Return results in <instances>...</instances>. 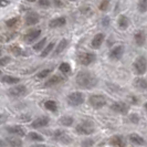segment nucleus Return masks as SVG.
<instances>
[{"mask_svg":"<svg viewBox=\"0 0 147 147\" xmlns=\"http://www.w3.org/2000/svg\"><path fill=\"white\" fill-rule=\"evenodd\" d=\"M109 5H110V0H103V1L100 3V10L106 11L107 8H109Z\"/></svg>","mask_w":147,"mask_h":147,"instance_id":"36","label":"nucleus"},{"mask_svg":"<svg viewBox=\"0 0 147 147\" xmlns=\"http://www.w3.org/2000/svg\"><path fill=\"white\" fill-rule=\"evenodd\" d=\"M129 140L132 142L133 144H135V145H144L145 144L144 138L140 135H138V134H131L129 135Z\"/></svg>","mask_w":147,"mask_h":147,"instance_id":"22","label":"nucleus"},{"mask_svg":"<svg viewBox=\"0 0 147 147\" xmlns=\"http://www.w3.org/2000/svg\"><path fill=\"white\" fill-rule=\"evenodd\" d=\"M28 138L31 140H36V142H43L44 138L40 135V134H38L36 132H31L28 134Z\"/></svg>","mask_w":147,"mask_h":147,"instance_id":"29","label":"nucleus"},{"mask_svg":"<svg viewBox=\"0 0 147 147\" xmlns=\"http://www.w3.org/2000/svg\"><path fill=\"white\" fill-rule=\"evenodd\" d=\"M54 44H55V42H54V41H52V42H50V44H48V45H47V48H45L43 51H42V53H41V57H42V58H45V57H47V55H48V54L53 50Z\"/></svg>","mask_w":147,"mask_h":147,"instance_id":"30","label":"nucleus"},{"mask_svg":"<svg viewBox=\"0 0 147 147\" xmlns=\"http://www.w3.org/2000/svg\"><path fill=\"white\" fill-rule=\"evenodd\" d=\"M44 107L48 111H50V112H57V110H58V104H57L55 101H53V100H49V101H47L44 103Z\"/></svg>","mask_w":147,"mask_h":147,"instance_id":"23","label":"nucleus"},{"mask_svg":"<svg viewBox=\"0 0 147 147\" xmlns=\"http://www.w3.org/2000/svg\"><path fill=\"white\" fill-rule=\"evenodd\" d=\"M39 5L44 8L49 7L50 6V0H39Z\"/></svg>","mask_w":147,"mask_h":147,"instance_id":"41","label":"nucleus"},{"mask_svg":"<svg viewBox=\"0 0 147 147\" xmlns=\"http://www.w3.org/2000/svg\"><path fill=\"white\" fill-rule=\"evenodd\" d=\"M88 103H90V105L92 107H94V109H101V107H103L104 105L106 104V98L103 95L94 94V95L90 96Z\"/></svg>","mask_w":147,"mask_h":147,"instance_id":"4","label":"nucleus"},{"mask_svg":"<svg viewBox=\"0 0 147 147\" xmlns=\"http://www.w3.org/2000/svg\"><path fill=\"white\" fill-rule=\"evenodd\" d=\"M134 86L140 90H147V81L143 78H137L134 80Z\"/></svg>","mask_w":147,"mask_h":147,"instance_id":"21","label":"nucleus"},{"mask_svg":"<svg viewBox=\"0 0 147 147\" xmlns=\"http://www.w3.org/2000/svg\"><path fill=\"white\" fill-rule=\"evenodd\" d=\"M9 95L15 96V97H20V96L26 95L27 93V88L24 85H16L13 88H11L8 91Z\"/></svg>","mask_w":147,"mask_h":147,"instance_id":"9","label":"nucleus"},{"mask_svg":"<svg viewBox=\"0 0 147 147\" xmlns=\"http://www.w3.org/2000/svg\"><path fill=\"white\" fill-rule=\"evenodd\" d=\"M40 34H41V30L40 29L31 30V31H29V32L24 36V41L28 42V43H31V42L36 41L38 38L40 37Z\"/></svg>","mask_w":147,"mask_h":147,"instance_id":"12","label":"nucleus"},{"mask_svg":"<svg viewBox=\"0 0 147 147\" xmlns=\"http://www.w3.org/2000/svg\"><path fill=\"white\" fill-rule=\"evenodd\" d=\"M63 81V79H62V76H59V75H52L51 78L48 80V81L45 82V86H54V85H57V84H59L61 82Z\"/></svg>","mask_w":147,"mask_h":147,"instance_id":"19","label":"nucleus"},{"mask_svg":"<svg viewBox=\"0 0 147 147\" xmlns=\"http://www.w3.org/2000/svg\"><path fill=\"white\" fill-rule=\"evenodd\" d=\"M0 75H1V71H0Z\"/></svg>","mask_w":147,"mask_h":147,"instance_id":"51","label":"nucleus"},{"mask_svg":"<svg viewBox=\"0 0 147 147\" xmlns=\"http://www.w3.org/2000/svg\"><path fill=\"white\" fill-rule=\"evenodd\" d=\"M0 54H1V49H0Z\"/></svg>","mask_w":147,"mask_h":147,"instance_id":"50","label":"nucleus"},{"mask_svg":"<svg viewBox=\"0 0 147 147\" xmlns=\"http://www.w3.org/2000/svg\"><path fill=\"white\" fill-rule=\"evenodd\" d=\"M51 72H52L51 69H45V70H42V71H40V72L37 74V78L38 79H44V78L49 76Z\"/></svg>","mask_w":147,"mask_h":147,"instance_id":"31","label":"nucleus"},{"mask_svg":"<svg viewBox=\"0 0 147 147\" xmlns=\"http://www.w3.org/2000/svg\"><path fill=\"white\" fill-rule=\"evenodd\" d=\"M138 10L140 12L144 13L147 11V0H140L138 2Z\"/></svg>","mask_w":147,"mask_h":147,"instance_id":"32","label":"nucleus"},{"mask_svg":"<svg viewBox=\"0 0 147 147\" xmlns=\"http://www.w3.org/2000/svg\"><path fill=\"white\" fill-rule=\"evenodd\" d=\"M7 131L11 134H15V135H18V136H24L26 135V132H24V128H22L21 126H8Z\"/></svg>","mask_w":147,"mask_h":147,"instance_id":"16","label":"nucleus"},{"mask_svg":"<svg viewBox=\"0 0 147 147\" xmlns=\"http://www.w3.org/2000/svg\"><path fill=\"white\" fill-rule=\"evenodd\" d=\"M59 69H60V71L64 74H69L71 72V66H70V64H67V63H62V64L60 65Z\"/></svg>","mask_w":147,"mask_h":147,"instance_id":"34","label":"nucleus"},{"mask_svg":"<svg viewBox=\"0 0 147 147\" xmlns=\"http://www.w3.org/2000/svg\"><path fill=\"white\" fill-rule=\"evenodd\" d=\"M45 42H47V38H43L41 41H39L38 43H36L34 45H33V49L36 50V51H40V50H42L44 47V44H45Z\"/></svg>","mask_w":147,"mask_h":147,"instance_id":"33","label":"nucleus"},{"mask_svg":"<svg viewBox=\"0 0 147 147\" xmlns=\"http://www.w3.org/2000/svg\"><path fill=\"white\" fill-rule=\"evenodd\" d=\"M134 39H135L136 44H137L138 47H142V45L145 44V41H146V34H145L144 31H137L136 34H135V37H134Z\"/></svg>","mask_w":147,"mask_h":147,"instance_id":"17","label":"nucleus"},{"mask_svg":"<svg viewBox=\"0 0 147 147\" xmlns=\"http://www.w3.org/2000/svg\"><path fill=\"white\" fill-rule=\"evenodd\" d=\"M95 131V125L92 121H83L75 127V132L80 135H91Z\"/></svg>","mask_w":147,"mask_h":147,"instance_id":"2","label":"nucleus"},{"mask_svg":"<svg viewBox=\"0 0 147 147\" xmlns=\"http://www.w3.org/2000/svg\"><path fill=\"white\" fill-rule=\"evenodd\" d=\"M18 22V18H12V19H10V20H8L7 22H6V24H7V27H13V26H16V23Z\"/></svg>","mask_w":147,"mask_h":147,"instance_id":"40","label":"nucleus"},{"mask_svg":"<svg viewBox=\"0 0 147 147\" xmlns=\"http://www.w3.org/2000/svg\"><path fill=\"white\" fill-rule=\"evenodd\" d=\"M50 123V119L47 116H41V117L36 118L33 122H32V127L34 128H41V127H44Z\"/></svg>","mask_w":147,"mask_h":147,"instance_id":"13","label":"nucleus"},{"mask_svg":"<svg viewBox=\"0 0 147 147\" xmlns=\"http://www.w3.org/2000/svg\"><path fill=\"white\" fill-rule=\"evenodd\" d=\"M67 40L66 39H62L61 41L59 42V44H58V47H57V50H55V54H59V53H61V52L63 51L64 49H65L66 47H67Z\"/></svg>","mask_w":147,"mask_h":147,"instance_id":"27","label":"nucleus"},{"mask_svg":"<svg viewBox=\"0 0 147 147\" xmlns=\"http://www.w3.org/2000/svg\"><path fill=\"white\" fill-rule=\"evenodd\" d=\"M67 103L71 106H79L84 103V95L81 92H73L67 96Z\"/></svg>","mask_w":147,"mask_h":147,"instance_id":"5","label":"nucleus"},{"mask_svg":"<svg viewBox=\"0 0 147 147\" xmlns=\"http://www.w3.org/2000/svg\"><path fill=\"white\" fill-rule=\"evenodd\" d=\"M54 2H55V5H57V7H61V6H62V3H61V1H58V0H55Z\"/></svg>","mask_w":147,"mask_h":147,"instance_id":"45","label":"nucleus"},{"mask_svg":"<svg viewBox=\"0 0 147 147\" xmlns=\"http://www.w3.org/2000/svg\"><path fill=\"white\" fill-rule=\"evenodd\" d=\"M110 144L114 147H126V140L122 135H114L111 137Z\"/></svg>","mask_w":147,"mask_h":147,"instance_id":"11","label":"nucleus"},{"mask_svg":"<svg viewBox=\"0 0 147 147\" xmlns=\"http://www.w3.org/2000/svg\"><path fill=\"white\" fill-rule=\"evenodd\" d=\"M16 36H17L16 32H7V33H5V34L1 36L0 41H1V42H9V41H11Z\"/></svg>","mask_w":147,"mask_h":147,"instance_id":"26","label":"nucleus"},{"mask_svg":"<svg viewBox=\"0 0 147 147\" xmlns=\"http://www.w3.org/2000/svg\"><path fill=\"white\" fill-rule=\"evenodd\" d=\"M10 51L12 52L15 55H20V54H22V50L19 48V47H17V45L11 47V48H10Z\"/></svg>","mask_w":147,"mask_h":147,"instance_id":"37","label":"nucleus"},{"mask_svg":"<svg viewBox=\"0 0 147 147\" xmlns=\"http://www.w3.org/2000/svg\"><path fill=\"white\" fill-rule=\"evenodd\" d=\"M60 123L63 126H71L74 123V119L71 116H62L60 118Z\"/></svg>","mask_w":147,"mask_h":147,"instance_id":"28","label":"nucleus"},{"mask_svg":"<svg viewBox=\"0 0 147 147\" xmlns=\"http://www.w3.org/2000/svg\"><path fill=\"white\" fill-rule=\"evenodd\" d=\"M5 145H6V142L0 140V147H5Z\"/></svg>","mask_w":147,"mask_h":147,"instance_id":"46","label":"nucleus"},{"mask_svg":"<svg viewBox=\"0 0 147 147\" xmlns=\"http://www.w3.org/2000/svg\"><path fill=\"white\" fill-rule=\"evenodd\" d=\"M129 26V20H128V18L126 17V16H121L119 18H118V27L121 28V29H126L127 27Z\"/></svg>","mask_w":147,"mask_h":147,"instance_id":"24","label":"nucleus"},{"mask_svg":"<svg viewBox=\"0 0 147 147\" xmlns=\"http://www.w3.org/2000/svg\"><path fill=\"white\" fill-rule=\"evenodd\" d=\"M93 144H94V140H92V138H85L81 143V147H92Z\"/></svg>","mask_w":147,"mask_h":147,"instance_id":"35","label":"nucleus"},{"mask_svg":"<svg viewBox=\"0 0 147 147\" xmlns=\"http://www.w3.org/2000/svg\"><path fill=\"white\" fill-rule=\"evenodd\" d=\"M76 85L79 88H84V90H90V88H95L97 85V78L93 73H91L90 71H81L76 75Z\"/></svg>","mask_w":147,"mask_h":147,"instance_id":"1","label":"nucleus"},{"mask_svg":"<svg viewBox=\"0 0 147 147\" xmlns=\"http://www.w3.org/2000/svg\"><path fill=\"white\" fill-rule=\"evenodd\" d=\"M1 81L3 83H7V84H17V83L20 82V79L15 78V76H10V75H6V76L2 78Z\"/></svg>","mask_w":147,"mask_h":147,"instance_id":"25","label":"nucleus"},{"mask_svg":"<svg viewBox=\"0 0 147 147\" xmlns=\"http://www.w3.org/2000/svg\"><path fill=\"white\" fill-rule=\"evenodd\" d=\"M134 69L136 71V73L138 75H143L146 72L147 69V60L145 57L140 55L138 58H136L135 62H134Z\"/></svg>","mask_w":147,"mask_h":147,"instance_id":"3","label":"nucleus"},{"mask_svg":"<svg viewBox=\"0 0 147 147\" xmlns=\"http://www.w3.org/2000/svg\"><path fill=\"white\" fill-rule=\"evenodd\" d=\"M145 109L147 110V103H145Z\"/></svg>","mask_w":147,"mask_h":147,"instance_id":"49","label":"nucleus"},{"mask_svg":"<svg viewBox=\"0 0 147 147\" xmlns=\"http://www.w3.org/2000/svg\"><path fill=\"white\" fill-rule=\"evenodd\" d=\"M27 1H29V2H34L36 0H27Z\"/></svg>","mask_w":147,"mask_h":147,"instance_id":"48","label":"nucleus"},{"mask_svg":"<svg viewBox=\"0 0 147 147\" xmlns=\"http://www.w3.org/2000/svg\"><path fill=\"white\" fill-rule=\"evenodd\" d=\"M96 60V55L94 53L91 52H85V53H81L78 57V61L81 63L82 65H90L91 63H93Z\"/></svg>","mask_w":147,"mask_h":147,"instance_id":"7","label":"nucleus"},{"mask_svg":"<svg viewBox=\"0 0 147 147\" xmlns=\"http://www.w3.org/2000/svg\"><path fill=\"white\" fill-rule=\"evenodd\" d=\"M66 22V19L64 17H60V18H55V19H53L50 21L49 23V27L50 28H59V27H62V26H64Z\"/></svg>","mask_w":147,"mask_h":147,"instance_id":"18","label":"nucleus"},{"mask_svg":"<svg viewBox=\"0 0 147 147\" xmlns=\"http://www.w3.org/2000/svg\"><path fill=\"white\" fill-rule=\"evenodd\" d=\"M124 54V47L123 45H116L115 48H113L110 52V58L112 60H119Z\"/></svg>","mask_w":147,"mask_h":147,"instance_id":"10","label":"nucleus"},{"mask_svg":"<svg viewBox=\"0 0 147 147\" xmlns=\"http://www.w3.org/2000/svg\"><path fill=\"white\" fill-rule=\"evenodd\" d=\"M104 39H105V36H104V33H97L96 36H94V38L92 39V47L94 48V49H98L102 43H103Z\"/></svg>","mask_w":147,"mask_h":147,"instance_id":"15","label":"nucleus"},{"mask_svg":"<svg viewBox=\"0 0 147 147\" xmlns=\"http://www.w3.org/2000/svg\"><path fill=\"white\" fill-rule=\"evenodd\" d=\"M39 20H40V18L37 12H29L26 16V24L27 26H34L39 22Z\"/></svg>","mask_w":147,"mask_h":147,"instance_id":"14","label":"nucleus"},{"mask_svg":"<svg viewBox=\"0 0 147 147\" xmlns=\"http://www.w3.org/2000/svg\"><path fill=\"white\" fill-rule=\"evenodd\" d=\"M32 147H48V146H45V145H34V146Z\"/></svg>","mask_w":147,"mask_h":147,"instance_id":"47","label":"nucleus"},{"mask_svg":"<svg viewBox=\"0 0 147 147\" xmlns=\"http://www.w3.org/2000/svg\"><path fill=\"white\" fill-rule=\"evenodd\" d=\"M6 143L10 147H21L22 146V140L18 137H7Z\"/></svg>","mask_w":147,"mask_h":147,"instance_id":"20","label":"nucleus"},{"mask_svg":"<svg viewBox=\"0 0 147 147\" xmlns=\"http://www.w3.org/2000/svg\"><path fill=\"white\" fill-rule=\"evenodd\" d=\"M129 121L134 123V124H137L138 122H140V117H138V115H136V114H131L129 115Z\"/></svg>","mask_w":147,"mask_h":147,"instance_id":"39","label":"nucleus"},{"mask_svg":"<svg viewBox=\"0 0 147 147\" xmlns=\"http://www.w3.org/2000/svg\"><path fill=\"white\" fill-rule=\"evenodd\" d=\"M109 23H110V19H109L107 17H105L103 20H102V24H103L104 27H107V26H109Z\"/></svg>","mask_w":147,"mask_h":147,"instance_id":"42","label":"nucleus"},{"mask_svg":"<svg viewBox=\"0 0 147 147\" xmlns=\"http://www.w3.org/2000/svg\"><path fill=\"white\" fill-rule=\"evenodd\" d=\"M128 100H129L133 104L137 103V98H136V97H134V96H129V97H128Z\"/></svg>","mask_w":147,"mask_h":147,"instance_id":"44","label":"nucleus"},{"mask_svg":"<svg viewBox=\"0 0 147 147\" xmlns=\"http://www.w3.org/2000/svg\"><path fill=\"white\" fill-rule=\"evenodd\" d=\"M10 61H11V59H10L9 57H3V58H1V59H0V66L7 65Z\"/></svg>","mask_w":147,"mask_h":147,"instance_id":"38","label":"nucleus"},{"mask_svg":"<svg viewBox=\"0 0 147 147\" xmlns=\"http://www.w3.org/2000/svg\"><path fill=\"white\" fill-rule=\"evenodd\" d=\"M8 5H9L8 0H0V7H6Z\"/></svg>","mask_w":147,"mask_h":147,"instance_id":"43","label":"nucleus"},{"mask_svg":"<svg viewBox=\"0 0 147 147\" xmlns=\"http://www.w3.org/2000/svg\"><path fill=\"white\" fill-rule=\"evenodd\" d=\"M53 138L57 140V142L63 143V144H71L72 143L71 136L66 132L62 131V129H57L54 132V134H53Z\"/></svg>","mask_w":147,"mask_h":147,"instance_id":"6","label":"nucleus"},{"mask_svg":"<svg viewBox=\"0 0 147 147\" xmlns=\"http://www.w3.org/2000/svg\"><path fill=\"white\" fill-rule=\"evenodd\" d=\"M111 110L116 112V113L125 115V114L128 113V111H129V105L124 103V102H115V103L111 106Z\"/></svg>","mask_w":147,"mask_h":147,"instance_id":"8","label":"nucleus"}]
</instances>
